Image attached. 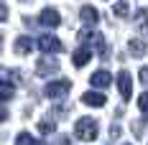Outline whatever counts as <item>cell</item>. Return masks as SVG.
Listing matches in <instances>:
<instances>
[{
  "mask_svg": "<svg viewBox=\"0 0 148 145\" xmlns=\"http://www.w3.org/2000/svg\"><path fill=\"white\" fill-rule=\"evenodd\" d=\"M79 41H82V44H87L89 48H95V54H97V56L107 59V44H105L102 33H97V31H89V28H84L82 33H79Z\"/></svg>",
  "mask_w": 148,
  "mask_h": 145,
  "instance_id": "1",
  "label": "cell"
},
{
  "mask_svg": "<svg viewBox=\"0 0 148 145\" xmlns=\"http://www.w3.org/2000/svg\"><path fill=\"white\" fill-rule=\"evenodd\" d=\"M15 84H18V71L0 69V102H8L15 94Z\"/></svg>",
  "mask_w": 148,
  "mask_h": 145,
  "instance_id": "2",
  "label": "cell"
},
{
  "mask_svg": "<svg viewBox=\"0 0 148 145\" xmlns=\"http://www.w3.org/2000/svg\"><path fill=\"white\" fill-rule=\"evenodd\" d=\"M97 122L92 120V117H82V120H77V125H74V135L79 138V140H95L97 138Z\"/></svg>",
  "mask_w": 148,
  "mask_h": 145,
  "instance_id": "3",
  "label": "cell"
},
{
  "mask_svg": "<svg viewBox=\"0 0 148 145\" xmlns=\"http://www.w3.org/2000/svg\"><path fill=\"white\" fill-rule=\"evenodd\" d=\"M69 89H72V82H69V79L49 82V84H46V97H51V99H64V97L69 94Z\"/></svg>",
  "mask_w": 148,
  "mask_h": 145,
  "instance_id": "4",
  "label": "cell"
},
{
  "mask_svg": "<svg viewBox=\"0 0 148 145\" xmlns=\"http://www.w3.org/2000/svg\"><path fill=\"white\" fill-rule=\"evenodd\" d=\"M54 71H59V61L51 59V54H44L41 61L36 64V74L38 76H49V74H54Z\"/></svg>",
  "mask_w": 148,
  "mask_h": 145,
  "instance_id": "5",
  "label": "cell"
},
{
  "mask_svg": "<svg viewBox=\"0 0 148 145\" xmlns=\"http://www.w3.org/2000/svg\"><path fill=\"white\" fill-rule=\"evenodd\" d=\"M38 48H41L44 54H59L64 46H61V41L56 38V36H51V33H44V36L38 38Z\"/></svg>",
  "mask_w": 148,
  "mask_h": 145,
  "instance_id": "6",
  "label": "cell"
},
{
  "mask_svg": "<svg viewBox=\"0 0 148 145\" xmlns=\"http://www.w3.org/2000/svg\"><path fill=\"white\" fill-rule=\"evenodd\" d=\"M118 89H120L123 102H128L130 97H133V79H130V74H128V71H120L118 74Z\"/></svg>",
  "mask_w": 148,
  "mask_h": 145,
  "instance_id": "7",
  "label": "cell"
},
{
  "mask_svg": "<svg viewBox=\"0 0 148 145\" xmlns=\"http://www.w3.org/2000/svg\"><path fill=\"white\" fill-rule=\"evenodd\" d=\"M38 23H41L44 28H56V26L61 23L59 10H54V8H44V10H41V15H38Z\"/></svg>",
  "mask_w": 148,
  "mask_h": 145,
  "instance_id": "8",
  "label": "cell"
},
{
  "mask_svg": "<svg viewBox=\"0 0 148 145\" xmlns=\"http://www.w3.org/2000/svg\"><path fill=\"white\" fill-rule=\"evenodd\" d=\"M110 82H112V76H110V71H105V69H97V71L89 76V84H92V87H97V89L110 87Z\"/></svg>",
  "mask_w": 148,
  "mask_h": 145,
  "instance_id": "9",
  "label": "cell"
},
{
  "mask_svg": "<svg viewBox=\"0 0 148 145\" xmlns=\"http://www.w3.org/2000/svg\"><path fill=\"white\" fill-rule=\"evenodd\" d=\"M89 59H92V48H89V46H79V48L72 54V64L77 66V69H82Z\"/></svg>",
  "mask_w": 148,
  "mask_h": 145,
  "instance_id": "10",
  "label": "cell"
},
{
  "mask_svg": "<svg viewBox=\"0 0 148 145\" xmlns=\"http://www.w3.org/2000/svg\"><path fill=\"white\" fill-rule=\"evenodd\" d=\"M82 102H84L87 107H105L107 97L100 94V92H87V94H82Z\"/></svg>",
  "mask_w": 148,
  "mask_h": 145,
  "instance_id": "11",
  "label": "cell"
},
{
  "mask_svg": "<svg viewBox=\"0 0 148 145\" xmlns=\"http://www.w3.org/2000/svg\"><path fill=\"white\" fill-rule=\"evenodd\" d=\"M79 18H82L87 26H95V23H100V13H97L92 5H84V8L79 10Z\"/></svg>",
  "mask_w": 148,
  "mask_h": 145,
  "instance_id": "12",
  "label": "cell"
},
{
  "mask_svg": "<svg viewBox=\"0 0 148 145\" xmlns=\"http://www.w3.org/2000/svg\"><path fill=\"white\" fill-rule=\"evenodd\" d=\"M31 48H33L31 36H21V38H15V54H18V56H26V54H31Z\"/></svg>",
  "mask_w": 148,
  "mask_h": 145,
  "instance_id": "13",
  "label": "cell"
},
{
  "mask_svg": "<svg viewBox=\"0 0 148 145\" xmlns=\"http://www.w3.org/2000/svg\"><path fill=\"white\" fill-rule=\"evenodd\" d=\"M128 48H130L133 56H146V54H148V44L143 41V38H133V41L128 44Z\"/></svg>",
  "mask_w": 148,
  "mask_h": 145,
  "instance_id": "14",
  "label": "cell"
},
{
  "mask_svg": "<svg viewBox=\"0 0 148 145\" xmlns=\"http://www.w3.org/2000/svg\"><path fill=\"white\" fill-rule=\"evenodd\" d=\"M135 28L140 33H148V8H140L135 13Z\"/></svg>",
  "mask_w": 148,
  "mask_h": 145,
  "instance_id": "15",
  "label": "cell"
},
{
  "mask_svg": "<svg viewBox=\"0 0 148 145\" xmlns=\"http://www.w3.org/2000/svg\"><path fill=\"white\" fill-rule=\"evenodd\" d=\"M15 145H44V143H38L33 135H28V132H21L18 138H15Z\"/></svg>",
  "mask_w": 148,
  "mask_h": 145,
  "instance_id": "16",
  "label": "cell"
},
{
  "mask_svg": "<svg viewBox=\"0 0 148 145\" xmlns=\"http://www.w3.org/2000/svg\"><path fill=\"white\" fill-rule=\"evenodd\" d=\"M112 13L118 15V18H128V0H118L112 5Z\"/></svg>",
  "mask_w": 148,
  "mask_h": 145,
  "instance_id": "17",
  "label": "cell"
},
{
  "mask_svg": "<svg viewBox=\"0 0 148 145\" xmlns=\"http://www.w3.org/2000/svg\"><path fill=\"white\" fill-rule=\"evenodd\" d=\"M38 130L44 132V135H51V132L56 130V122H54V120H41V122H38Z\"/></svg>",
  "mask_w": 148,
  "mask_h": 145,
  "instance_id": "18",
  "label": "cell"
},
{
  "mask_svg": "<svg viewBox=\"0 0 148 145\" xmlns=\"http://www.w3.org/2000/svg\"><path fill=\"white\" fill-rule=\"evenodd\" d=\"M138 110H140L143 115H148V92H143V94L138 97Z\"/></svg>",
  "mask_w": 148,
  "mask_h": 145,
  "instance_id": "19",
  "label": "cell"
},
{
  "mask_svg": "<svg viewBox=\"0 0 148 145\" xmlns=\"http://www.w3.org/2000/svg\"><path fill=\"white\" fill-rule=\"evenodd\" d=\"M0 20H8V8H5V0H0Z\"/></svg>",
  "mask_w": 148,
  "mask_h": 145,
  "instance_id": "20",
  "label": "cell"
},
{
  "mask_svg": "<svg viewBox=\"0 0 148 145\" xmlns=\"http://www.w3.org/2000/svg\"><path fill=\"white\" fill-rule=\"evenodd\" d=\"M140 82L148 87V66H143V69H140Z\"/></svg>",
  "mask_w": 148,
  "mask_h": 145,
  "instance_id": "21",
  "label": "cell"
},
{
  "mask_svg": "<svg viewBox=\"0 0 148 145\" xmlns=\"http://www.w3.org/2000/svg\"><path fill=\"white\" fill-rule=\"evenodd\" d=\"M3 120H8V112H5V110H0V122H3Z\"/></svg>",
  "mask_w": 148,
  "mask_h": 145,
  "instance_id": "22",
  "label": "cell"
},
{
  "mask_svg": "<svg viewBox=\"0 0 148 145\" xmlns=\"http://www.w3.org/2000/svg\"><path fill=\"white\" fill-rule=\"evenodd\" d=\"M61 145H69V140H61Z\"/></svg>",
  "mask_w": 148,
  "mask_h": 145,
  "instance_id": "23",
  "label": "cell"
}]
</instances>
